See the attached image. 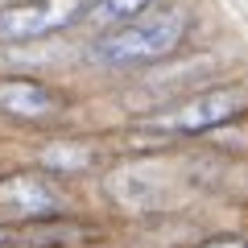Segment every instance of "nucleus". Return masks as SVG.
Returning a JSON list of instances; mask_svg holds the SVG:
<instances>
[{
    "label": "nucleus",
    "mask_w": 248,
    "mask_h": 248,
    "mask_svg": "<svg viewBox=\"0 0 248 248\" xmlns=\"http://www.w3.org/2000/svg\"><path fill=\"white\" fill-rule=\"evenodd\" d=\"M42 161H46L50 170H66V174H75V170L91 166V149L71 145V141H58V145H50V149L42 153Z\"/></svg>",
    "instance_id": "nucleus-7"
},
{
    "label": "nucleus",
    "mask_w": 248,
    "mask_h": 248,
    "mask_svg": "<svg viewBox=\"0 0 248 248\" xmlns=\"http://www.w3.org/2000/svg\"><path fill=\"white\" fill-rule=\"evenodd\" d=\"M91 13V0H21L0 4V42H37Z\"/></svg>",
    "instance_id": "nucleus-3"
},
{
    "label": "nucleus",
    "mask_w": 248,
    "mask_h": 248,
    "mask_svg": "<svg viewBox=\"0 0 248 248\" xmlns=\"http://www.w3.org/2000/svg\"><path fill=\"white\" fill-rule=\"evenodd\" d=\"M0 248H4V240H0Z\"/></svg>",
    "instance_id": "nucleus-11"
},
{
    "label": "nucleus",
    "mask_w": 248,
    "mask_h": 248,
    "mask_svg": "<svg viewBox=\"0 0 248 248\" xmlns=\"http://www.w3.org/2000/svg\"><path fill=\"white\" fill-rule=\"evenodd\" d=\"M157 0H99L95 9V21H133V17H141V13H149Z\"/></svg>",
    "instance_id": "nucleus-8"
},
{
    "label": "nucleus",
    "mask_w": 248,
    "mask_h": 248,
    "mask_svg": "<svg viewBox=\"0 0 248 248\" xmlns=\"http://www.w3.org/2000/svg\"><path fill=\"white\" fill-rule=\"evenodd\" d=\"M186 33V13L182 9H149L133 21H120L116 29L95 37L91 58L104 66H133V62H157L170 50H178Z\"/></svg>",
    "instance_id": "nucleus-1"
},
{
    "label": "nucleus",
    "mask_w": 248,
    "mask_h": 248,
    "mask_svg": "<svg viewBox=\"0 0 248 248\" xmlns=\"http://www.w3.org/2000/svg\"><path fill=\"white\" fill-rule=\"evenodd\" d=\"M0 4H13V0H0Z\"/></svg>",
    "instance_id": "nucleus-10"
},
{
    "label": "nucleus",
    "mask_w": 248,
    "mask_h": 248,
    "mask_svg": "<svg viewBox=\"0 0 248 248\" xmlns=\"http://www.w3.org/2000/svg\"><path fill=\"white\" fill-rule=\"evenodd\" d=\"M248 91L244 87H211V91H195L186 95L178 108L170 112H153L149 120H141L145 133H170V137H190L203 133V128H215V124L232 120L236 112H244Z\"/></svg>",
    "instance_id": "nucleus-2"
},
{
    "label": "nucleus",
    "mask_w": 248,
    "mask_h": 248,
    "mask_svg": "<svg viewBox=\"0 0 248 248\" xmlns=\"http://www.w3.org/2000/svg\"><path fill=\"white\" fill-rule=\"evenodd\" d=\"M0 211H13L21 219H37V215L58 211V195L37 174H9V178H0Z\"/></svg>",
    "instance_id": "nucleus-5"
},
{
    "label": "nucleus",
    "mask_w": 248,
    "mask_h": 248,
    "mask_svg": "<svg viewBox=\"0 0 248 248\" xmlns=\"http://www.w3.org/2000/svg\"><path fill=\"white\" fill-rule=\"evenodd\" d=\"M108 195L133 211H157L178 203V182L166 166H120L108 174Z\"/></svg>",
    "instance_id": "nucleus-4"
},
{
    "label": "nucleus",
    "mask_w": 248,
    "mask_h": 248,
    "mask_svg": "<svg viewBox=\"0 0 248 248\" xmlns=\"http://www.w3.org/2000/svg\"><path fill=\"white\" fill-rule=\"evenodd\" d=\"M203 248H248V244H240V240H211V244H203Z\"/></svg>",
    "instance_id": "nucleus-9"
},
{
    "label": "nucleus",
    "mask_w": 248,
    "mask_h": 248,
    "mask_svg": "<svg viewBox=\"0 0 248 248\" xmlns=\"http://www.w3.org/2000/svg\"><path fill=\"white\" fill-rule=\"evenodd\" d=\"M0 240H4V232H0Z\"/></svg>",
    "instance_id": "nucleus-12"
},
{
    "label": "nucleus",
    "mask_w": 248,
    "mask_h": 248,
    "mask_svg": "<svg viewBox=\"0 0 248 248\" xmlns=\"http://www.w3.org/2000/svg\"><path fill=\"white\" fill-rule=\"evenodd\" d=\"M58 104L62 95L37 79H0V112L17 116V120H42V116L58 112Z\"/></svg>",
    "instance_id": "nucleus-6"
}]
</instances>
